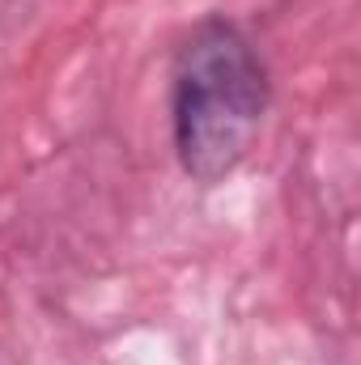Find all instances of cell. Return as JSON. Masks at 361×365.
I'll return each mask as SVG.
<instances>
[{"label":"cell","instance_id":"6da1fadb","mask_svg":"<svg viewBox=\"0 0 361 365\" xmlns=\"http://www.w3.org/2000/svg\"><path fill=\"white\" fill-rule=\"evenodd\" d=\"M268 64L230 17H204L175 51L171 123L187 179L221 182L234 175L268 115Z\"/></svg>","mask_w":361,"mask_h":365}]
</instances>
